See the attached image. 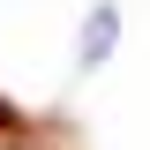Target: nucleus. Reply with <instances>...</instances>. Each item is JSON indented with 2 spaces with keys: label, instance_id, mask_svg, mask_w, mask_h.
<instances>
[{
  "label": "nucleus",
  "instance_id": "f257e3e1",
  "mask_svg": "<svg viewBox=\"0 0 150 150\" xmlns=\"http://www.w3.org/2000/svg\"><path fill=\"white\" fill-rule=\"evenodd\" d=\"M8 120H15V105H0V128H8Z\"/></svg>",
  "mask_w": 150,
  "mask_h": 150
}]
</instances>
